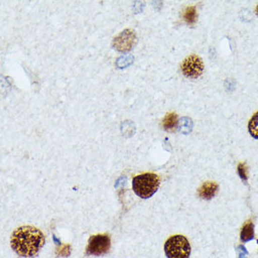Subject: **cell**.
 Instances as JSON below:
<instances>
[{"mask_svg": "<svg viewBox=\"0 0 258 258\" xmlns=\"http://www.w3.org/2000/svg\"><path fill=\"white\" fill-rule=\"evenodd\" d=\"M45 243L43 233L33 226H22L13 233L12 248L22 257H33Z\"/></svg>", "mask_w": 258, "mask_h": 258, "instance_id": "cell-1", "label": "cell"}, {"mask_svg": "<svg viewBox=\"0 0 258 258\" xmlns=\"http://www.w3.org/2000/svg\"><path fill=\"white\" fill-rule=\"evenodd\" d=\"M160 186V178L152 173H146L136 176L133 179V189L136 196L148 199L156 192Z\"/></svg>", "mask_w": 258, "mask_h": 258, "instance_id": "cell-2", "label": "cell"}, {"mask_svg": "<svg viewBox=\"0 0 258 258\" xmlns=\"http://www.w3.org/2000/svg\"><path fill=\"white\" fill-rule=\"evenodd\" d=\"M190 250L189 240L182 235L172 236L164 244V251L168 258H189Z\"/></svg>", "mask_w": 258, "mask_h": 258, "instance_id": "cell-3", "label": "cell"}, {"mask_svg": "<svg viewBox=\"0 0 258 258\" xmlns=\"http://www.w3.org/2000/svg\"><path fill=\"white\" fill-rule=\"evenodd\" d=\"M111 247V239L108 235H96L89 238L87 253L100 256L108 252Z\"/></svg>", "mask_w": 258, "mask_h": 258, "instance_id": "cell-4", "label": "cell"}, {"mask_svg": "<svg viewBox=\"0 0 258 258\" xmlns=\"http://www.w3.org/2000/svg\"><path fill=\"white\" fill-rule=\"evenodd\" d=\"M181 71L186 77L197 78L203 74L204 63L197 54H190L181 63Z\"/></svg>", "mask_w": 258, "mask_h": 258, "instance_id": "cell-5", "label": "cell"}, {"mask_svg": "<svg viewBox=\"0 0 258 258\" xmlns=\"http://www.w3.org/2000/svg\"><path fill=\"white\" fill-rule=\"evenodd\" d=\"M137 38L136 33L132 29H126L114 39L113 45L119 52H129L136 45Z\"/></svg>", "mask_w": 258, "mask_h": 258, "instance_id": "cell-6", "label": "cell"}, {"mask_svg": "<svg viewBox=\"0 0 258 258\" xmlns=\"http://www.w3.org/2000/svg\"><path fill=\"white\" fill-rule=\"evenodd\" d=\"M219 185L215 182H205L198 190V196L202 199L211 200L217 195Z\"/></svg>", "mask_w": 258, "mask_h": 258, "instance_id": "cell-7", "label": "cell"}, {"mask_svg": "<svg viewBox=\"0 0 258 258\" xmlns=\"http://www.w3.org/2000/svg\"><path fill=\"white\" fill-rule=\"evenodd\" d=\"M254 238V225L252 222L249 221L242 226L240 232V239L242 242H248Z\"/></svg>", "mask_w": 258, "mask_h": 258, "instance_id": "cell-8", "label": "cell"}, {"mask_svg": "<svg viewBox=\"0 0 258 258\" xmlns=\"http://www.w3.org/2000/svg\"><path fill=\"white\" fill-rule=\"evenodd\" d=\"M162 125H163V129L165 130V131H167V132H168V131H169V132L174 131V130L177 128V114H175V113H169V114H167L166 116H164Z\"/></svg>", "mask_w": 258, "mask_h": 258, "instance_id": "cell-9", "label": "cell"}, {"mask_svg": "<svg viewBox=\"0 0 258 258\" xmlns=\"http://www.w3.org/2000/svg\"><path fill=\"white\" fill-rule=\"evenodd\" d=\"M183 18L189 26H194L197 21V8L195 6L186 8L183 13Z\"/></svg>", "mask_w": 258, "mask_h": 258, "instance_id": "cell-10", "label": "cell"}, {"mask_svg": "<svg viewBox=\"0 0 258 258\" xmlns=\"http://www.w3.org/2000/svg\"><path fill=\"white\" fill-rule=\"evenodd\" d=\"M249 132L251 134V136L258 139V112H256L250 120L249 122V126H248Z\"/></svg>", "mask_w": 258, "mask_h": 258, "instance_id": "cell-11", "label": "cell"}, {"mask_svg": "<svg viewBox=\"0 0 258 258\" xmlns=\"http://www.w3.org/2000/svg\"><path fill=\"white\" fill-rule=\"evenodd\" d=\"M238 172L241 179H243L244 181L248 179V170H247V166L245 163H241L238 164Z\"/></svg>", "mask_w": 258, "mask_h": 258, "instance_id": "cell-12", "label": "cell"}, {"mask_svg": "<svg viewBox=\"0 0 258 258\" xmlns=\"http://www.w3.org/2000/svg\"><path fill=\"white\" fill-rule=\"evenodd\" d=\"M255 13H256V14L258 15V6L256 7V9H255Z\"/></svg>", "mask_w": 258, "mask_h": 258, "instance_id": "cell-13", "label": "cell"}, {"mask_svg": "<svg viewBox=\"0 0 258 258\" xmlns=\"http://www.w3.org/2000/svg\"><path fill=\"white\" fill-rule=\"evenodd\" d=\"M257 243H258V240H257Z\"/></svg>", "mask_w": 258, "mask_h": 258, "instance_id": "cell-14", "label": "cell"}]
</instances>
